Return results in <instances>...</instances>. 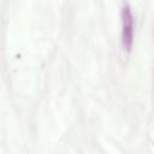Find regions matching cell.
Listing matches in <instances>:
<instances>
[{
	"mask_svg": "<svg viewBox=\"0 0 154 154\" xmlns=\"http://www.w3.org/2000/svg\"><path fill=\"white\" fill-rule=\"evenodd\" d=\"M122 18V43L126 52L131 51L134 43V16L129 4H124L120 12Z\"/></svg>",
	"mask_w": 154,
	"mask_h": 154,
	"instance_id": "6da1fadb",
	"label": "cell"
}]
</instances>
